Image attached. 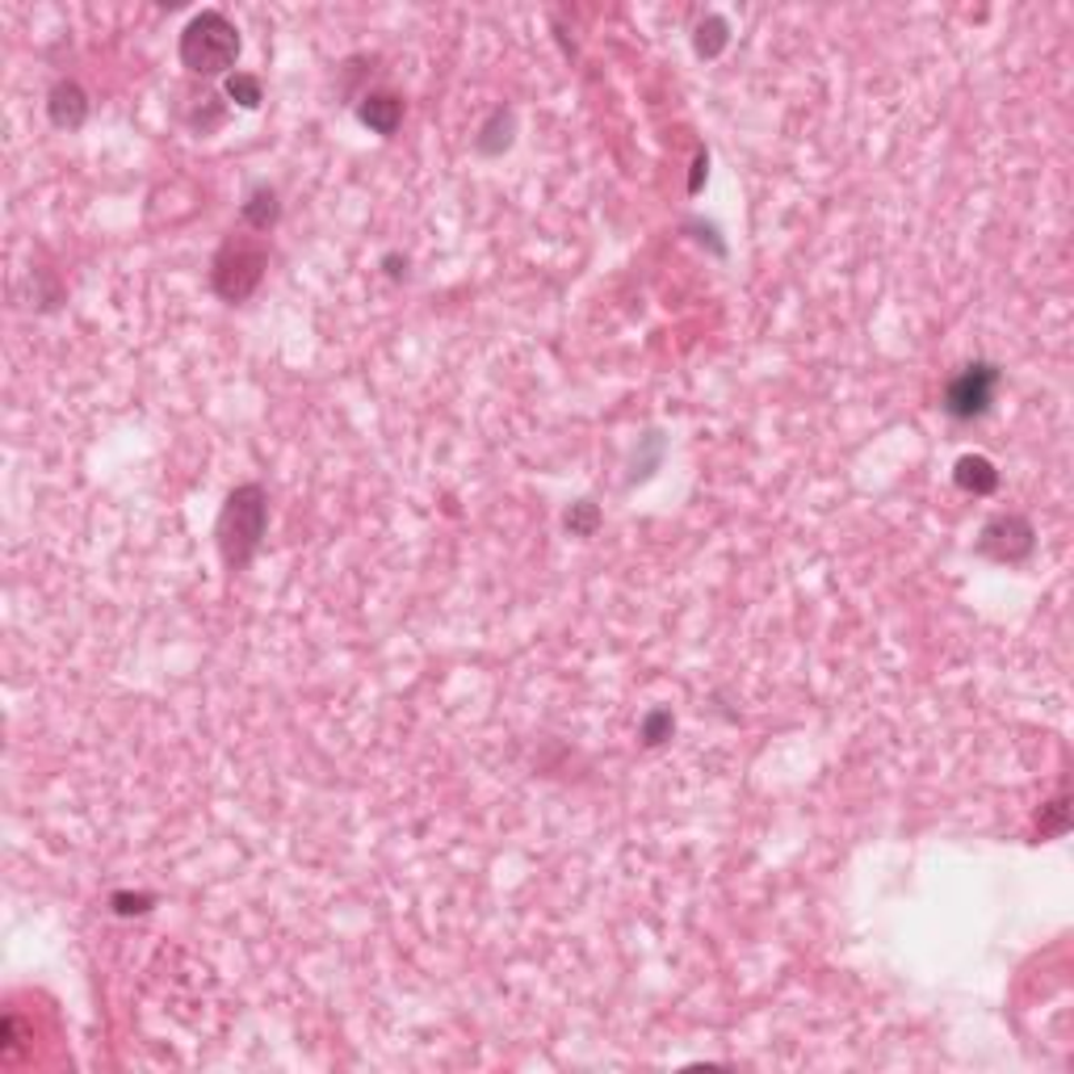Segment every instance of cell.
I'll use <instances>...</instances> for the list:
<instances>
[{"label":"cell","mask_w":1074,"mask_h":1074,"mask_svg":"<svg viewBox=\"0 0 1074 1074\" xmlns=\"http://www.w3.org/2000/svg\"><path fill=\"white\" fill-rule=\"evenodd\" d=\"M264 529H269V495L261 483H240V488L227 495L223 512H219V554H223L227 571H244L257 550L264 542Z\"/></svg>","instance_id":"cell-1"},{"label":"cell","mask_w":1074,"mask_h":1074,"mask_svg":"<svg viewBox=\"0 0 1074 1074\" xmlns=\"http://www.w3.org/2000/svg\"><path fill=\"white\" fill-rule=\"evenodd\" d=\"M240 219H244L252 231H273L278 219H282V198H278V189L269 185V181H257V185L248 189L244 207H240Z\"/></svg>","instance_id":"cell-8"},{"label":"cell","mask_w":1074,"mask_h":1074,"mask_svg":"<svg viewBox=\"0 0 1074 1074\" xmlns=\"http://www.w3.org/2000/svg\"><path fill=\"white\" fill-rule=\"evenodd\" d=\"M953 483L962 491H970V495H991V491H1000V471H995L991 458L965 453V458H957V466H953Z\"/></svg>","instance_id":"cell-9"},{"label":"cell","mask_w":1074,"mask_h":1074,"mask_svg":"<svg viewBox=\"0 0 1074 1074\" xmlns=\"http://www.w3.org/2000/svg\"><path fill=\"white\" fill-rule=\"evenodd\" d=\"M1071 831V802L1066 797H1054L1050 806H1041V835L1045 840H1057Z\"/></svg>","instance_id":"cell-15"},{"label":"cell","mask_w":1074,"mask_h":1074,"mask_svg":"<svg viewBox=\"0 0 1074 1074\" xmlns=\"http://www.w3.org/2000/svg\"><path fill=\"white\" fill-rule=\"evenodd\" d=\"M240 51H244V42H240L235 21L219 9L193 13L181 30V47H177L181 63L193 76H231V68L240 63Z\"/></svg>","instance_id":"cell-2"},{"label":"cell","mask_w":1074,"mask_h":1074,"mask_svg":"<svg viewBox=\"0 0 1074 1074\" xmlns=\"http://www.w3.org/2000/svg\"><path fill=\"white\" fill-rule=\"evenodd\" d=\"M264 269H269V252L261 244H252V240H227L214 252L210 285H214V294L223 302H244L264 282Z\"/></svg>","instance_id":"cell-3"},{"label":"cell","mask_w":1074,"mask_h":1074,"mask_svg":"<svg viewBox=\"0 0 1074 1074\" xmlns=\"http://www.w3.org/2000/svg\"><path fill=\"white\" fill-rule=\"evenodd\" d=\"M726 47H731V21L722 18V13H705L697 21V30H693V51L701 59H717Z\"/></svg>","instance_id":"cell-11"},{"label":"cell","mask_w":1074,"mask_h":1074,"mask_svg":"<svg viewBox=\"0 0 1074 1074\" xmlns=\"http://www.w3.org/2000/svg\"><path fill=\"white\" fill-rule=\"evenodd\" d=\"M151 906H155V894H131V890H118V894H110V911H113V915H122V920H131V915H148Z\"/></svg>","instance_id":"cell-16"},{"label":"cell","mask_w":1074,"mask_h":1074,"mask_svg":"<svg viewBox=\"0 0 1074 1074\" xmlns=\"http://www.w3.org/2000/svg\"><path fill=\"white\" fill-rule=\"evenodd\" d=\"M223 93L240 106V110H257L264 101V89H261V80L257 76H248V72H231L223 80Z\"/></svg>","instance_id":"cell-12"},{"label":"cell","mask_w":1074,"mask_h":1074,"mask_svg":"<svg viewBox=\"0 0 1074 1074\" xmlns=\"http://www.w3.org/2000/svg\"><path fill=\"white\" fill-rule=\"evenodd\" d=\"M563 525L571 538H592V533L601 529V509H596L592 500H575V504L566 509Z\"/></svg>","instance_id":"cell-13"},{"label":"cell","mask_w":1074,"mask_h":1074,"mask_svg":"<svg viewBox=\"0 0 1074 1074\" xmlns=\"http://www.w3.org/2000/svg\"><path fill=\"white\" fill-rule=\"evenodd\" d=\"M382 269H387V273H391V278L399 282V278H408V257H399V252H387V257H382Z\"/></svg>","instance_id":"cell-17"},{"label":"cell","mask_w":1074,"mask_h":1074,"mask_svg":"<svg viewBox=\"0 0 1074 1074\" xmlns=\"http://www.w3.org/2000/svg\"><path fill=\"white\" fill-rule=\"evenodd\" d=\"M705 169H710V155L705 151H697V160H693V181H689V193H697L701 181H705Z\"/></svg>","instance_id":"cell-18"},{"label":"cell","mask_w":1074,"mask_h":1074,"mask_svg":"<svg viewBox=\"0 0 1074 1074\" xmlns=\"http://www.w3.org/2000/svg\"><path fill=\"white\" fill-rule=\"evenodd\" d=\"M361 127H370L374 134H395L403 122V97L395 93H365L358 101Z\"/></svg>","instance_id":"cell-7"},{"label":"cell","mask_w":1074,"mask_h":1074,"mask_svg":"<svg viewBox=\"0 0 1074 1074\" xmlns=\"http://www.w3.org/2000/svg\"><path fill=\"white\" fill-rule=\"evenodd\" d=\"M512 139H516V113L509 106H500V110H491V118L474 134V151L479 155H504L512 148Z\"/></svg>","instance_id":"cell-10"},{"label":"cell","mask_w":1074,"mask_h":1074,"mask_svg":"<svg viewBox=\"0 0 1074 1074\" xmlns=\"http://www.w3.org/2000/svg\"><path fill=\"white\" fill-rule=\"evenodd\" d=\"M1033 550H1037V529H1033L1028 516H1020V512L991 516L978 533V554L991 559V563L1016 566L1024 559H1033Z\"/></svg>","instance_id":"cell-5"},{"label":"cell","mask_w":1074,"mask_h":1074,"mask_svg":"<svg viewBox=\"0 0 1074 1074\" xmlns=\"http://www.w3.org/2000/svg\"><path fill=\"white\" fill-rule=\"evenodd\" d=\"M1000 382L1003 374L995 361H970L962 374L944 387V412L953 415V420H962V424L982 420V415L991 412V403H995Z\"/></svg>","instance_id":"cell-4"},{"label":"cell","mask_w":1074,"mask_h":1074,"mask_svg":"<svg viewBox=\"0 0 1074 1074\" xmlns=\"http://www.w3.org/2000/svg\"><path fill=\"white\" fill-rule=\"evenodd\" d=\"M672 731H676V717H672V710H651V714L642 717L639 735L646 747H660V743H668L672 739Z\"/></svg>","instance_id":"cell-14"},{"label":"cell","mask_w":1074,"mask_h":1074,"mask_svg":"<svg viewBox=\"0 0 1074 1074\" xmlns=\"http://www.w3.org/2000/svg\"><path fill=\"white\" fill-rule=\"evenodd\" d=\"M89 93L76 84V80H56L51 84V93H47V118H51V127H59V131H80L84 122H89Z\"/></svg>","instance_id":"cell-6"}]
</instances>
